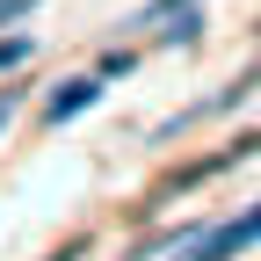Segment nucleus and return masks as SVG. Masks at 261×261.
<instances>
[{
  "mask_svg": "<svg viewBox=\"0 0 261 261\" xmlns=\"http://www.w3.org/2000/svg\"><path fill=\"white\" fill-rule=\"evenodd\" d=\"M254 240H261V211H247V218H232V225H218V232L196 247L189 261H232V254H247Z\"/></svg>",
  "mask_w": 261,
  "mask_h": 261,
  "instance_id": "1",
  "label": "nucleus"
},
{
  "mask_svg": "<svg viewBox=\"0 0 261 261\" xmlns=\"http://www.w3.org/2000/svg\"><path fill=\"white\" fill-rule=\"evenodd\" d=\"M94 94H102V87H94V80H73V87H65V94H58V102H51V123H65V116H80V109L94 102Z\"/></svg>",
  "mask_w": 261,
  "mask_h": 261,
  "instance_id": "2",
  "label": "nucleus"
},
{
  "mask_svg": "<svg viewBox=\"0 0 261 261\" xmlns=\"http://www.w3.org/2000/svg\"><path fill=\"white\" fill-rule=\"evenodd\" d=\"M15 102H22V87H0V123L15 116Z\"/></svg>",
  "mask_w": 261,
  "mask_h": 261,
  "instance_id": "3",
  "label": "nucleus"
},
{
  "mask_svg": "<svg viewBox=\"0 0 261 261\" xmlns=\"http://www.w3.org/2000/svg\"><path fill=\"white\" fill-rule=\"evenodd\" d=\"M174 8H196V0H160V15H174Z\"/></svg>",
  "mask_w": 261,
  "mask_h": 261,
  "instance_id": "4",
  "label": "nucleus"
},
{
  "mask_svg": "<svg viewBox=\"0 0 261 261\" xmlns=\"http://www.w3.org/2000/svg\"><path fill=\"white\" fill-rule=\"evenodd\" d=\"M22 8H29V0H0V15H22Z\"/></svg>",
  "mask_w": 261,
  "mask_h": 261,
  "instance_id": "5",
  "label": "nucleus"
}]
</instances>
